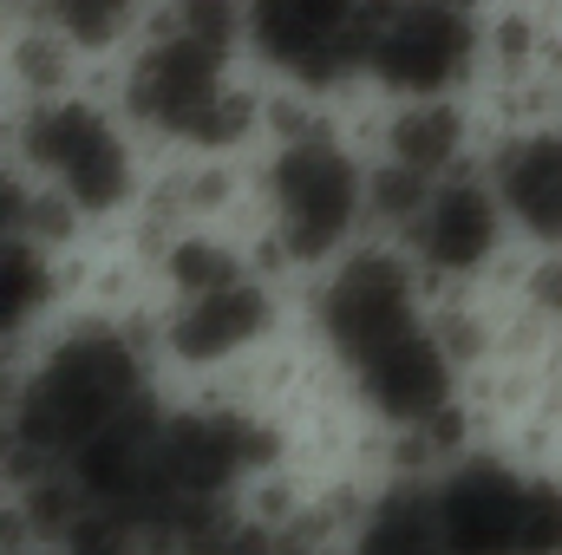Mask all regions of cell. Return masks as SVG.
Returning a JSON list of instances; mask_svg holds the SVG:
<instances>
[{"label": "cell", "instance_id": "6da1fadb", "mask_svg": "<svg viewBox=\"0 0 562 555\" xmlns=\"http://www.w3.org/2000/svg\"><path fill=\"white\" fill-rule=\"evenodd\" d=\"M0 150L13 157V170L66 203L79 223H112L138 203L144 163H138V132L125 125V112L86 86L26 99L7 112L0 125Z\"/></svg>", "mask_w": 562, "mask_h": 555}, {"label": "cell", "instance_id": "7a4b0ae2", "mask_svg": "<svg viewBox=\"0 0 562 555\" xmlns=\"http://www.w3.org/2000/svg\"><path fill=\"white\" fill-rule=\"evenodd\" d=\"M150 399L144 386V347L119 327V320H72L66 333L46 340V353L13 380L0 424L40 451L46 464H66L86 438H99L112 418H125L132 406Z\"/></svg>", "mask_w": 562, "mask_h": 555}, {"label": "cell", "instance_id": "3957f363", "mask_svg": "<svg viewBox=\"0 0 562 555\" xmlns=\"http://www.w3.org/2000/svg\"><path fill=\"white\" fill-rule=\"evenodd\" d=\"M360 183H367V163L334 138V125L269 144L256 170V209H262L269 249L281 256L276 269H327L353 242V229L367 223Z\"/></svg>", "mask_w": 562, "mask_h": 555}, {"label": "cell", "instance_id": "277c9868", "mask_svg": "<svg viewBox=\"0 0 562 555\" xmlns=\"http://www.w3.org/2000/svg\"><path fill=\"white\" fill-rule=\"evenodd\" d=\"M484 66V20L425 7V0H367L360 13V79L386 99H458Z\"/></svg>", "mask_w": 562, "mask_h": 555}, {"label": "cell", "instance_id": "5b68a950", "mask_svg": "<svg viewBox=\"0 0 562 555\" xmlns=\"http://www.w3.org/2000/svg\"><path fill=\"white\" fill-rule=\"evenodd\" d=\"M413 320H425V314H419V269L406 262V249L347 242L327 269H314L307 327L327 353L353 360L360 347H373V340H386Z\"/></svg>", "mask_w": 562, "mask_h": 555}, {"label": "cell", "instance_id": "8992f818", "mask_svg": "<svg viewBox=\"0 0 562 555\" xmlns=\"http://www.w3.org/2000/svg\"><path fill=\"white\" fill-rule=\"evenodd\" d=\"M360 13L367 0H236L243 53L314 99L360 79Z\"/></svg>", "mask_w": 562, "mask_h": 555}, {"label": "cell", "instance_id": "52a82bcc", "mask_svg": "<svg viewBox=\"0 0 562 555\" xmlns=\"http://www.w3.org/2000/svg\"><path fill=\"white\" fill-rule=\"evenodd\" d=\"M504 236H510V223H504L497 190H491L484 177L458 170V177H438V183L425 190L419 216L406 223L400 242H406V262H413L425 281L451 287V281L491 275L497 256H504Z\"/></svg>", "mask_w": 562, "mask_h": 555}, {"label": "cell", "instance_id": "ba28073f", "mask_svg": "<svg viewBox=\"0 0 562 555\" xmlns=\"http://www.w3.org/2000/svg\"><path fill=\"white\" fill-rule=\"evenodd\" d=\"M347 386H353L360 412L373 418V424L400 431V424H419L425 412H438V406L458 399V360L438 347V333L425 320H413V327L360 347L347 360Z\"/></svg>", "mask_w": 562, "mask_h": 555}, {"label": "cell", "instance_id": "9c48e42d", "mask_svg": "<svg viewBox=\"0 0 562 555\" xmlns=\"http://www.w3.org/2000/svg\"><path fill=\"white\" fill-rule=\"evenodd\" d=\"M276 327H281L276 287L256 281V275H236V281H223V287H210V294L170 301L164 320H157V340H164V353H170L177 366L210 373V366L249 360Z\"/></svg>", "mask_w": 562, "mask_h": 555}, {"label": "cell", "instance_id": "30bf717a", "mask_svg": "<svg viewBox=\"0 0 562 555\" xmlns=\"http://www.w3.org/2000/svg\"><path fill=\"white\" fill-rule=\"evenodd\" d=\"M524 484L504 457H458L445 477H431V517L445 555H517V517H524Z\"/></svg>", "mask_w": 562, "mask_h": 555}, {"label": "cell", "instance_id": "8fae6325", "mask_svg": "<svg viewBox=\"0 0 562 555\" xmlns=\"http://www.w3.org/2000/svg\"><path fill=\"white\" fill-rule=\"evenodd\" d=\"M504 203V223L524 229L530 242L562 249V125H524L497 144L491 177Z\"/></svg>", "mask_w": 562, "mask_h": 555}, {"label": "cell", "instance_id": "7c38bea8", "mask_svg": "<svg viewBox=\"0 0 562 555\" xmlns=\"http://www.w3.org/2000/svg\"><path fill=\"white\" fill-rule=\"evenodd\" d=\"M380 157L425 183L458 177L471 157V112L458 99H393V112L380 118Z\"/></svg>", "mask_w": 562, "mask_h": 555}, {"label": "cell", "instance_id": "4fadbf2b", "mask_svg": "<svg viewBox=\"0 0 562 555\" xmlns=\"http://www.w3.org/2000/svg\"><path fill=\"white\" fill-rule=\"evenodd\" d=\"M150 13L157 0H20L13 20H40L79 66H119Z\"/></svg>", "mask_w": 562, "mask_h": 555}, {"label": "cell", "instance_id": "5bb4252c", "mask_svg": "<svg viewBox=\"0 0 562 555\" xmlns=\"http://www.w3.org/2000/svg\"><path fill=\"white\" fill-rule=\"evenodd\" d=\"M347 555H445L438 517H431V484L400 477V484L373 490L360 523H353V550Z\"/></svg>", "mask_w": 562, "mask_h": 555}, {"label": "cell", "instance_id": "9a60e30c", "mask_svg": "<svg viewBox=\"0 0 562 555\" xmlns=\"http://www.w3.org/2000/svg\"><path fill=\"white\" fill-rule=\"evenodd\" d=\"M59 249H46V242H33V236H0V347H13V340H26L46 314H53V301H59V262H53Z\"/></svg>", "mask_w": 562, "mask_h": 555}, {"label": "cell", "instance_id": "2e32d148", "mask_svg": "<svg viewBox=\"0 0 562 555\" xmlns=\"http://www.w3.org/2000/svg\"><path fill=\"white\" fill-rule=\"evenodd\" d=\"M236 275H249V262H243V249L223 242L216 229H177V236L157 249V281L170 287V301L210 294V287H223V281H236Z\"/></svg>", "mask_w": 562, "mask_h": 555}, {"label": "cell", "instance_id": "e0dca14e", "mask_svg": "<svg viewBox=\"0 0 562 555\" xmlns=\"http://www.w3.org/2000/svg\"><path fill=\"white\" fill-rule=\"evenodd\" d=\"M517 555H562V484H524L517 517Z\"/></svg>", "mask_w": 562, "mask_h": 555}, {"label": "cell", "instance_id": "ac0fdd59", "mask_svg": "<svg viewBox=\"0 0 562 555\" xmlns=\"http://www.w3.org/2000/svg\"><path fill=\"white\" fill-rule=\"evenodd\" d=\"M53 555H144V543L119 523V517H92V523H79Z\"/></svg>", "mask_w": 562, "mask_h": 555}, {"label": "cell", "instance_id": "d6986e66", "mask_svg": "<svg viewBox=\"0 0 562 555\" xmlns=\"http://www.w3.org/2000/svg\"><path fill=\"white\" fill-rule=\"evenodd\" d=\"M20 216H26V177L13 170V157L0 150V236H13L20 229Z\"/></svg>", "mask_w": 562, "mask_h": 555}, {"label": "cell", "instance_id": "ffe728a7", "mask_svg": "<svg viewBox=\"0 0 562 555\" xmlns=\"http://www.w3.org/2000/svg\"><path fill=\"white\" fill-rule=\"evenodd\" d=\"M425 7H451V13H484L491 0H425Z\"/></svg>", "mask_w": 562, "mask_h": 555}, {"label": "cell", "instance_id": "44dd1931", "mask_svg": "<svg viewBox=\"0 0 562 555\" xmlns=\"http://www.w3.org/2000/svg\"><path fill=\"white\" fill-rule=\"evenodd\" d=\"M20 13V0H0V20H13Z\"/></svg>", "mask_w": 562, "mask_h": 555}, {"label": "cell", "instance_id": "7402d4cb", "mask_svg": "<svg viewBox=\"0 0 562 555\" xmlns=\"http://www.w3.org/2000/svg\"><path fill=\"white\" fill-rule=\"evenodd\" d=\"M170 555H183V550H170Z\"/></svg>", "mask_w": 562, "mask_h": 555}, {"label": "cell", "instance_id": "603a6c76", "mask_svg": "<svg viewBox=\"0 0 562 555\" xmlns=\"http://www.w3.org/2000/svg\"><path fill=\"white\" fill-rule=\"evenodd\" d=\"M26 555H33V550H26Z\"/></svg>", "mask_w": 562, "mask_h": 555}]
</instances>
